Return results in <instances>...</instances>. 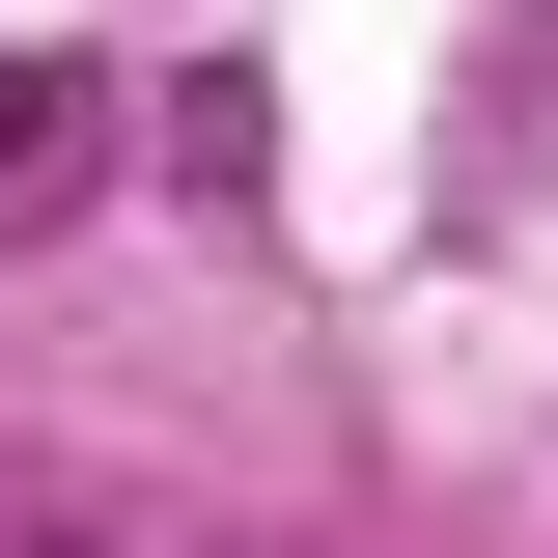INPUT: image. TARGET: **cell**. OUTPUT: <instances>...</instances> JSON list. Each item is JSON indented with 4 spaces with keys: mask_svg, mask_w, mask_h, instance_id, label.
<instances>
[{
    "mask_svg": "<svg viewBox=\"0 0 558 558\" xmlns=\"http://www.w3.org/2000/svg\"><path fill=\"white\" fill-rule=\"evenodd\" d=\"M0 558H252L196 502H112V475H0Z\"/></svg>",
    "mask_w": 558,
    "mask_h": 558,
    "instance_id": "obj_1",
    "label": "cell"
},
{
    "mask_svg": "<svg viewBox=\"0 0 558 558\" xmlns=\"http://www.w3.org/2000/svg\"><path fill=\"white\" fill-rule=\"evenodd\" d=\"M84 112H112L84 57H0V223H57V196H84Z\"/></svg>",
    "mask_w": 558,
    "mask_h": 558,
    "instance_id": "obj_2",
    "label": "cell"
}]
</instances>
